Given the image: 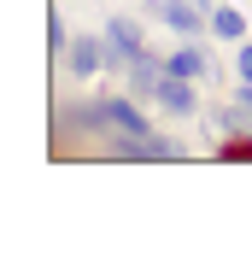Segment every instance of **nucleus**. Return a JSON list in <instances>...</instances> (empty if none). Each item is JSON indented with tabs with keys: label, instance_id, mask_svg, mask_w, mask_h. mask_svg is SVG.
<instances>
[{
	"label": "nucleus",
	"instance_id": "f257e3e1",
	"mask_svg": "<svg viewBox=\"0 0 252 258\" xmlns=\"http://www.w3.org/2000/svg\"><path fill=\"white\" fill-rule=\"evenodd\" d=\"M100 41H106V77H123L129 64L141 59V47H147V30L135 24L129 12H111L106 24H100Z\"/></svg>",
	"mask_w": 252,
	"mask_h": 258
},
{
	"label": "nucleus",
	"instance_id": "f03ea898",
	"mask_svg": "<svg viewBox=\"0 0 252 258\" xmlns=\"http://www.w3.org/2000/svg\"><path fill=\"white\" fill-rule=\"evenodd\" d=\"M141 12H147V18H158L164 30H176L182 41H200V35L211 30V18L194 6V0H141Z\"/></svg>",
	"mask_w": 252,
	"mask_h": 258
},
{
	"label": "nucleus",
	"instance_id": "7ed1b4c3",
	"mask_svg": "<svg viewBox=\"0 0 252 258\" xmlns=\"http://www.w3.org/2000/svg\"><path fill=\"white\" fill-rule=\"evenodd\" d=\"M164 117H176V123H188V117H200L205 106H200V94H194V82L188 77H170L164 71V82H158V100H153Z\"/></svg>",
	"mask_w": 252,
	"mask_h": 258
},
{
	"label": "nucleus",
	"instance_id": "20e7f679",
	"mask_svg": "<svg viewBox=\"0 0 252 258\" xmlns=\"http://www.w3.org/2000/svg\"><path fill=\"white\" fill-rule=\"evenodd\" d=\"M65 59H71V77H77V82H94V77H106V41H100L94 30L71 35Z\"/></svg>",
	"mask_w": 252,
	"mask_h": 258
},
{
	"label": "nucleus",
	"instance_id": "39448f33",
	"mask_svg": "<svg viewBox=\"0 0 252 258\" xmlns=\"http://www.w3.org/2000/svg\"><path fill=\"white\" fill-rule=\"evenodd\" d=\"M246 123H252V112H240L235 100H211L200 112V135L205 141H223V135H235V129H246Z\"/></svg>",
	"mask_w": 252,
	"mask_h": 258
},
{
	"label": "nucleus",
	"instance_id": "423d86ee",
	"mask_svg": "<svg viewBox=\"0 0 252 258\" xmlns=\"http://www.w3.org/2000/svg\"><path fill=\"white\" fill-rule=\"evenodd\" d=\"M211 35H217V41H246V18H240L235 6H223V0H217V12H211Z\"/></svg>",
	"mask_w": 252,
	"mask_h": 258
},
{
	"label": "nucleus",
	"instance_id": "0eeeda50",
	"mask_svg": "<svg viewBox=\"0 0 252 258\" xmlns=\"http://www.w3.org/2000/svg\"><path fill=\"white\" fill-rule=\"evenodd\" d=\"M211 159H223V164L252 159V123H246V129H235V135H223V141H211Z\"/></svg>",
	"mask_w": 252,
	"mask_h": 258
},
{
	"label": "nucleus",
	"instance_id": "6e6552de",
	"mask_svg": "<svg viewBox=\"0 0 252 258\" xmlns=\"http://www.w3.org/2000/svg\"><path fill=\"white\" fill-rule=\"evenodd\" d=\"M47 47L59 53V59H65V47H71V30H65V18H59V12L47 18Z\"/></svg>",
	"mask_w": 252,
	"mask_h": 258
},
{
	"label": "nucleus",
	"instance_id": "1a4fd4ad",
	"mask_svg": "<svg viewBox=\"0 0 252 258\" xmlns=\"http://www.w3.org/2000/svg\"><path fill=\"white\" fill-rule=\"evenodd\" d=\"M229 100H235L240 112H252V77H240V82H235V94H229Z\"/></svg>",
	"mask_w": 252,
	"mask_h": 258
},
{
	"label": "nucleus",
	"instance_id": "9d476101",
	"mask_svg": "<svg viewBox=\"0 0 252 258\" xmlns=\"http://www.w3.org/2000/svg\"><path fill=\"white\" fill-rule=\"evenodd\" d=\"M235 71H240V77H252V41H235Z\"/></svg>",
	"mask_w": 252,
	"mask_h": 258
},
{
	"label": "nucleus",
	"instance_id": "9b49d317",
	"mask_svg": "<svg viewBox=\"0 0 252 258\" xmlns=\"http://www.w3.org/2000/svg\"><path fill=\"white\" fill-rule=\"evenodd\" d=\"M194 6H200V12H205V18H211V12H217V0H194Z\"/></svg>",
	"mask_w": 252,
	"mask_h": 258
}]
</instances>
